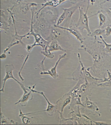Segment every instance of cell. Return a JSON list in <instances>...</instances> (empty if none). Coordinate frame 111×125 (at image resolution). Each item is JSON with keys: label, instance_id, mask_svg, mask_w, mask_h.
Segmentation results:
<instances>
[{"label": "cell", "instance_id": "6da1fadb", "mask_svg": "<svg viewBox=\"0 0 111 125\" xmlns=\"http://www.w3.org/2000/svg\"><path fill=\"white\" fill-rule=\"evenodd\" d=\"M89 6V0L86 10L85 12L83 11V8L79 7V11L80 16L78 21L76 27L77 28L80 32H82L84 29L87 31L88 36L91 34V30L90 28L89 25L88 19L90 17L88 16L87 12L88 11Z\"/></svg>", "mask_w": 111, "mask_h": 125}, {"label": "cell", "instance_id": "7a4b0ae2", "mask_svg": "<svg viewBox=\"0 0 111 125\" xmlns=\"http://www.w3.org/2000/svg\"><path fill=\"white\" fill-rule=\"evenodd\" d=\"M33 26H31L30 31V32L24 35L25 37L30 35H32L34 36L35 39V42L33 44L28 45L26 46V49L28 52H30L33 48L36 46H39L42 47L43 49L49 45L50 41H48L43 39L39 34H36L33 31Z\"/></svg>", "mask_w": 111, "mask_h": 125}, {"label": "cell", "instance_id": "3957f363", "mask_svg": "<svg viewBox=\"0 0 111 125\" xmlns=\"http://www.w3.org/2000/svg\"><path fill=\"white\" fill-rule=\"evenodd\" d=\"M5 69L6 71V75L4 78L3 79V85L2 87L0 90V92H4V87L5 86L6 82L7 80L9 79H12L14 80V81L17 82L20 85L21 87L22 88V90L24 91V94L28 93V89L26 88L24 86V84L23 83H21V82H19L13 76V70L15 69L14 65L12 64H8V65H5Z\"/></svg>", "mask_w": 111, "mask_h": 125}, {"label": "cell", "instance_id": "277c9868", "mask_svg": "<svg viewBox=\"0 0 111 125\" xmlns=\"http://www.w3.org/2000/svg\"><path fill=\"white\" fill-rule=\"evenodd\" d=\"M78 58L79 62L81 66V72L83 75L84 78H86L88 80H90L91 81H101L103 80V79H99L97 77H93L89 71L85 67L81 59L80 54L78 53Z\"/></svg>", "mask_w": 111, "mask_h": 125}, {"label": "cell", "instance_id": "5b68a950", "mask_svg": "<svg viewBox=\"0 0 111 125\" xmlns=\"http://www.w3.org/2000/svg\"><path fill=\"white\" fill-rule=\"evenodd\" d=\"M54 26L56 28L64 29L69 31L71 34L74 36L81 43H83L84 40H85V38L82 35L80 31L77 28L76 29V28H68V27L60 26L59 25L58 26L55 24L54 25Z\"/></svg>", "mask_w": 111, "mask_h": 125}, {"label": "cell", "instance_id": "8992f818", "mask_svg": "<svg viewBox=\"0 0 111 125\" xmlns=\"http://www.w3.org/2000/svg\"><path fill=\"white\" fill-rule=\"evenodd\" d=\"M82 103L85 108L91 110L98 114L99 116H101V113L99 112V107L96 102L91 101L87 97H86L84 101Z\"/></svg>", "mask_w": 111, "mask_h": 125}, {"label": "cell", "instance_id": "52a82bcc", "mask_svg": "<svg viewBox=\"0 0 111 125\" xmlns=\"http://www.w3.org/2000/svg\"><path fill=\"white\" fill-rule=\"evenodd\" d=\"M29 88L32 91V92H33L37 93L42 95L44 97V98L46 100L48 104L47 108L46 110H43V111H38V112H33V113H38V112H43V111H46L47 112L48 114L50 115V116H52L53 114H54V112H55L56 110V107H57V106L55 105H53V104H52L50 102L48 99H47V98L46 97L45 95L44 94L43 92H38L37 91L34 90L33 89H31L30 87H29Z\"/></svg>", "mask_w": 111, "mask_h": 125}, {"label": "cell", "instance_id": "ba28073f", "mask_svg": "<svg viewBox=\"0 0 111 125\" xmlns=\"http://www.w3.org/2000/svg\"><path fill=\"white\" fill-rule=\"evenodd\" d=\"M67 55V53H65L64 54L59 55V58H58V60L55 63V65L52 68H51L50 70H48V72H40V74H42V75L49 74L54 79L57 78L58 77V73L56 72V67H57L59 62L62 59L66 57Z\"/></svg>", "mask_w": 111, "mask_h": 125}, {"label": "cell", "instance_id": "9c48e42d", "mask_svg": "<svg viewBox=\"0 0 111 125\" xmlns=\"http://www.w3.org/2000/svg\"><path fill=\"white\" fill-rule=\"evenodd\" d=\"M67 0H51L49 1L46 2L45 3L43 4L42 7L39 10H38L36 12L35 14L37 15V17H38V15L40 13L44 8L47 6H51L53 7H56L57 6L61 4L62 3Z\"/></svg>", "mask_w": 111, "mask_h": 125}, {"label": "cell", "instance_id": "30bf717a", "mask_svg": "<svg viewBox=\"0 0 111 125\" xmlns=\"http://www.w3.org/2000/svg\"><path fill=\"white\" fill-rule=\"evenodd\" d=\"M79 5H76L73 6L71 7L68 8L63 9V11L65 12V15H66V19L65 20L68 22V23L70 22L71 18L73 14L79 8Z\"/></svg>", "mask_w": 111, "mask_h": 125}, {"label": "cell", "instance_id": "8fae6325", "mask_svg": "<svg viewBox=\"0 0 111 125\" xmlns=\"http://www.w3.org/2000/svg\"><path fill=\"white\" fill-rule=\"evenodd\" d=\"M48 50L50 52L55 51H61L66 52V50L64 49L60 46L58 41L56 40H52L50 41L48 46Z\"/></svg>", "mask_w": 111, "mask_h": 125}, {"label": "cell", "instance_id": "7c38bea8", "mask_svg": "<svg viewBox=\"0 0 111 125\" xmlns=\"http://www.w3.org/2000/svg\"><path fill=\"white\" fill-rule=\"evenodd\" d=\"M108 75L107 78L104 77V79L101 81V82L96 84L98 86H111V72L109 70H107Z\"/></svg>", "mask_w": 111, "mask_h": 125}, {"label": "cell", "instance_id": "4fadbf2b", "mask_svg": "<svg viewBox=\"0 0 111 125\" xmlns=\"http://www.w3.org/2000/svg\"><path fill=\"white\" fill-rule=\"evenodd\" d=\"M32 92V91L31 90L29 93L26 94H24L23 96L21 98L20 100L18 102L15 103V104H17L20 103V104L22 106H26L27 104V102L28 100H30V99H29V98H30V96H31V94Z\"/></svg>", "mask_w": 111, "mask_h": 125}, {"label": "cell", "instance_id": "5bb4252c", "mask_svg": "<svg viewBox=\"0 0 111 125\" xmlns=\"http://www.w3.org/2000/svg\"><path fill=\"white\" fill-rule=\"evenodd\" d=\"M84 78V83H82L81 84L79 88L80 93L81 94H84L90 86V83L88 80L86 78Z\"/></svg>", "mask_w": 111, "mask_h": 125}, {"label": "cell", "instance_id": "9a60e30c", "mask_svg": "<svg viewBox=\"0 0 111 125\" xmlns=\"http://www.w3.org/2000/svg\"><path fill=\"white\" fill-rule=\"evenodd\" d=\"M81 97L79 96L76 97L71 98L70 106L71 107L74 106L75 105H81L84 107L83 103L82 102Z\"/></svg>", "mask_w": 111, "mask_h": 125}, {"label": "cell", "instance_id": "2e32d148", "mask_svg": "<svg viewBox=\"0 0 111 125\" xmlns=\"http://www.w3.org/2000/svg\"><path fill=\"white\" fill-rule=\"evenodd\" d=\"M48 45L44 49H43L42 51L41 52V53L44 55L46 57L50 59L53 58L54 56V55L48 50Z\"/></svg>", "mask_w": 111, "mask_h": 125}, {"label": "cell", "instance_id": "e0dca14e", "mask_svg": "<svg viewBox=\"0 0 111 125\" xmlns=\"http://www.w3.org/2000/svg\"><path fill=\"white\" fill-rule=\"evenodd\" d=\"M105 33V30L101 29H97L94 30L93 32L88 36L91 37H94L95 39H96L97 36H101L102 34Z\"/></svg>", "mask_w": 111, "mask_h": 125}, {"label": "cell", "instance_id": "ac0fdd59", "mask_svg": "<svg viewBox=\"0 0 111 125\" xmlns=\"http://www.w3.org/2000/svg\"><path fill=\"white\" fill-rule=\"evenodd\" d=\"M37 4L35 3H29L26 4V5H22L20 7V10L22 11V12L24 13H26L29 9L31 7L35 6H37Z\"/></svg>", "mask_w": 111, "mask_h": 125}, {"label": "cell", "instance_id": "d6986e66", "mask_svg": "<svg viewBox=\"0 0 111 125\" xmlns=\"http://www.w3.org/2000/svg\"><path fill=\"white\" fill-rule=\"evenodd\" d=\"M99 37L105 45V48L104 50L105 52L108 53L111 52V44H108L106 42L101 35L99 36Z\"/></svg>", "mask_w": 111, "mask_h": 125}, {"label": "cell", "instance_id": "ffe728a7", "mask_svg": "<svg viewBox=\"0 0 111 125\" xmlns=\"http://www.w3.org/2000/svg\"><path fill=\"white\" fill-rule=\"evenodd\" d=\"M61 32L57 29H53L51 31L50 38L52 39V40H55L61 35Z\"/></svg>", "mask_w": 111, "mask_h": 125}, {"label": "cell", "instance_id": "44dd1931", "mask_svg": "<svg viewBox=\"0 0 111 125\" xmlns=\"http://www.w3.org/2000/svg\"><path fill=\"white\" fill-rule=\"evenodd\" d=\"M98 16L99 19V27H100L105 23L106 18L105 16L102 13H99Z\"/></svg>", "mask_w": 111, "mask_h": 125}, {"label": "cell", "instance_id": "7402d4cb", "mask_svg": "<svg viewBox=\"0 0 111 125\" xmlns=\"http://www.w3.org/2000/svg\"><path fill=\"white\" fill-rule=\"evenodd\" d=\"M15 39H14V40H12V42H11L8 46L4 50L3 53H6V52H7L11 47L15 45L19 44V43H20V42H19V41H18V40H16Z\"/></svg>", "mask_w": 111, "mask_h": 125}, {"label": "cell", "instance_id": "603a6c76", "mask_svg": "<svg viewBox=\"0 0 111 125\" xmlns=\"http://www.w3.org/2000/svg\"><path fill=\"white\" fill-rule=\"evenodd\" d=\"M82 116H83V117H84V118H86L87 119H88V120H89L91 122V123H94V124H95V125H108V124L106 122H96V121H94L91 120V119H90V118H89V117H88V116L86 115L85 114H82Z\"/></svg>", "mask_w": 111, "mask_h": 125}, {"label": "cell", "instance_id": "cb8c5ba5", "mask_svg": "<svg viewBox=\"0 0 111 125\" xmlns=\"http://www.w3.org/2000/svg\"><path fill=\"white\" fill-rule=\"evenodd\" d=\"M65 19H66V15H65V12L64 11L60 17L57 20V23L55 24V25H58V26L60 25L65 20Z\"/></svg>", "mask_w": 111, "mask_h": 125}, {"label": "cell", "instance_id": "d4e9b609", "mask_svg": "<svg viewBox=\"0 0 111 125\" xmlns=\"http://www.w3.org/2000/svg\"><path fill=\"white\" fill-rule=\"evenodd\" d=\"M9 23L5 21L4 20L1 18V29H4L5 30H6L8 28L9 26Z\"/></svg>", "mask_w": 111, "mask_h": 125}, {"label": "cell", "instance_id": "484cf974", "mask_svg": "<svg viewBox=\"0 0 111 125\" xmlns=\"http://www.w3.org/2000/svg\"><path fill=\"white\" fill-rule=\"evenodd\" d=\"M29 54H28V55H27V57H26V58H25V61H24V63H23V65H22V67H21V70H20V72H19V73H18V74H19V77H20V79H21V80H22V81H24V79H23V78H22V76H21V71H22V69H23V67H24V65H25V63H26V62H27V60H28V58H29Z\"/></svg>", "mask_w": 111, "mask_h": 125}, {"label": "cell", "instance_id": "4316f807", "mask_svg": "<svg viewBox=\"0 0 111 125\" xmlns=\"http://www.w3.org/2000/svg\"><path fill=\"white\" fill-rule=\"evenodd\" d=\"M105 34L106 36H109L111 34V27L110 26H108L106 27L105 30Z\"/></svg>", "mask_w": 111, "mask_h": 125}, {"label": "cell", "instance_id": "83f0119b", "mask_svg": "<svg viewBox=\"0 0 111 125\" xmlns=\"http://www.w3.org/2000/svg\"><path fill=\"white\" fill-rule=\"evenodd\" d=\"M7 57V55L6 53H3L2 54L0 55V58L1 59H5Z\"/></svg>", "mask_w": 111, "mask_h": 125}, {"label": "cell", "instance_id": "f1b7e54d", "mask_svg": "<svg viewBox=\"0 0 111 125\" xmlns=\"http://www.w3.org/2000/svg\"><path fill=\"white\" fill-rule=\"evenodd\" d=\"M109 106H110V107H111V110H110V111H111V105H109Z\"/></svg>", "mask_w": 111, "mask_h": 125}]
</instances>
